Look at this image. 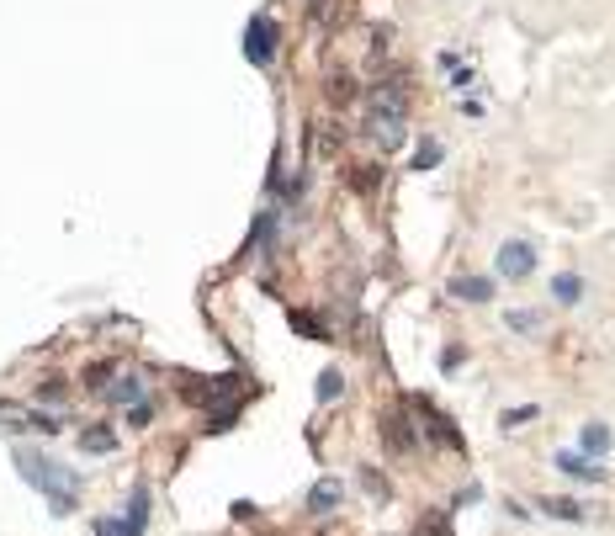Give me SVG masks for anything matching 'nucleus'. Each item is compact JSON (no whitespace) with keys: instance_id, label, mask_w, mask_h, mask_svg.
I'll list each match as a JSON object with an SVG mask.
<instances>
[{"instance_id":"nucleus-17","label":"nucleus","mask_w":615,"mask_h":536,"mask_svg":"<svg viewBox=\"0 0 615 536\" xmlns=\"http://www.w3.org/2000/svg\"><path fill=\"white\" fill-rule=\"evenodd\" d=\"M80 447H85V452H111L117 436H111L106 425H90V431H80Z\"/></svg>"},{"instance_id":"nucleus-18","label":"nucleus","mask_w":615,"mask_h":536,"mask_svg":"<svg viewBox=\"0 0 615 536\" xmlns=\"http://www.w3.org/2000/svg\"><path fill=\"white\" fill-rule=\"evenodd\" d=\"M584 452H589V457H605V452H611V431H605L600 420L584 425Z\"/></svg>"},{"instance_id":"nucleus-15","label":"nucleus","mask_w":615,"mask_h":536,"mask_svg":"<svg viewBox=\"0 0 615 536\" xmlns=\"http://www.w3.org/2000/svg\"><path fill=\"white\" fill-rule=\"evenodd\" d=\"M292 330H303L308 340H329V330H324V319H319V314H308V308H292Z\"/></svg>"},{"instance_id":"nucleus-10","label":"nucleus","mask_w":615,"mask_h":536,"mask_svg":"<svg viewBox=\"0 0 615 536\" xmlns=\"http://www.w3.org/2000/svg\"><path fill=\"white\" fill-rule=\"evenodd\" d=\"M557 468H563L568 478H589V484H600V478H605V468H595V462H589V457H579V452H563V457H557Z\"/></svg>"},{"instance_id":"nucleus-16","label":"nucleus","mask_w":615,"mask_h":536,"mask_svg":"<svg viewBox=\"0 0 615 536\" xmlns=\"http://www.w3.org/2000/svg\"><path fill=\"white\" fill-rule=\"evenodd\" d=\"M536 505H542L552 521H584V505H579V500H536Z\"/></svg>"},{"instance_id":"nucleus-4","label":"nucleus","mask_w":615,"mask_h":536,"mask_svg":"<svg viewBox=\"0 0 615 536\" xmlns=\"http://www.w3.org/2000/svg\"><path fill=\"white\" fill-rule=\"evenodd\" d=\"M271 53H276V27H271V16H255L250 32H244V58L250 64H271Z\"/></svg>"},{"instance_id":"nucleus-21","label":"nucleus","mask_w":615,"mask_h":536,"mask_svg":"<svg viewBox=\"0 0 615 536\" xmlns=\"http://www.w3.org/2000/svg\"><path fill=\"white\" fill-rule=\"evenodd\" d=\"M345 393V377L329 367V372H319V404H329V399H340Z\"/></svg>"},{"instance_id":"nucleus-14","label":"nucleus","mask_w":615,"mask_h":536,"mask_svg":"<svg viewBox=\"0 0 615 536\" xmlns=\"http://www.w3.org/2000/svg\"><path fill=\"white\" fill-rule=\"evenodd\" d=\"M552 298H557V303H579V298H584V282H579L573 271H563V276H552Z\"/></svg>"},{"instance_id":"nucleus-11","label":"nucleus","mask_w":615,"mask_h":536,"mask_svg":"<svg viewBox=\"0 0 615 536\" xmlns=\"http://www.w3.org/2000/svg\"><path fill=\"white\" fill-rule=\"evenodd\" d=\"M271 239H276V213L265 207V213L255 218V229H250V250H260V255H271Z\"/></svg>"},{"instance_id":"nucleus-26","label":"nucleus","mask_w":615,"mask_h":536,"mask_svg":"<svg viewBox=\"0 0 615 536\" xmlns=\"http://www.w3.org/2000/svg\"><path fill=\"white\" fill-rule=\"evenodd\" d=\"M361 489H366V494H382V500L393 494V489H388V478H382V473H372V468H361Z\"/></svg>"},{"instance_id":"nucleus-29","label":"nucleus","mask_w":615,"mask_h":536,"mask_svg":"<svg viewBox=\"0 0 615 536\" xmlns=\"http://www.w3.org/2000/svg\"><path fill=\"white\" fill-rule=\"evenodd\" d=\"M37 399H48V404H58V399H64V383H58V377H53V383H42V388H37Z\"/></svg>"},{"instance_id":"nucleus-2","label":"nucleus","mask_w":615,"mask_h":536,"mask_svg":"<svg viewBox=\"0 0 615 536\" xmlns=\"http://www.w3.org/2000/svg\"><path fill=\"white\" fill-rule=\"evenodd\" d=\"M409 409L419 415V431H425L435 447H446V452H467V436H462V431H457V425H451V420H446V415L425 399V393H414V399H409Z\"/></svg>"},{"instance_id":"nucleus-19","label":"nucleus","mask_w":615,"mask_h":536,"mask_svg":"<svg viewBox=\"0 0 615 536\" xmlns=\"http://www.w3.org/2000/svg\"><path fill=\"white\" fill-rule=\"evenodd\" d=\"M329 101H340V106H345V101H356V74H345V69H340V74H329Z\"/></svg>"},{"instance_id":"nucleus-8","label":"nucleus","mask_w":615,"mask_h":536,"mask_svg":"<svg viewBox=\"0 0 615 536\" xmlns=\"http://www.w3.org/2000/svg\"><path fill=\"white\" fill-rule=\"evenodd\" d=\"M451 298H462V303H488V298H494V282H488V276H457V282H451Z\"/></svg>"},{"instance_id":"nucleus-22","label":"nucleus","mask_w":615,"mask_h":536,"mask_svg":"<svg viewBox=\"0 0 615 536\" xmlns=\"http://www.w3.org/2000/svg\"><path fill=\"white\" fill-rule=\"evenodd\" d=\"M414 536H451V521H446L441 510H430V516H419V526H414Z\"/></svg>"},{"instance_id":"nucleus-7","label":"nucleus","mask_w":615,"mask_h":536,"mask_svg":"<svg viewBox=\"0 0 615 536\" xmlns=\"http://www.w3.org/2000/svg\"><path fill=\"white\" fill-rule=\"evenodd\" d=\"M340 505H345V484L340 478H319L308 489V516H334Z\"/></svg>"},{"instance_id":"nucleus-1","label":"nucleus","mask_w":615,"mask_h":536,"mask_svg":"<svg viewBox=\"0 0 615 536\" xmlns=\"http://www.w3.org/2000/svg\"><path fill=\"white\" fill-rule=\"evenodd\" d=\"M16 473H21L32 489L48 494L53 516H69V510H74V500H80V473L58 468L53 457H42V452H32V447H16Z\"/></svg>"},{"instance_id":"nucleus-28","label":"nucleus","mask_w":615,"mask_h":536,"mask_svg":"<svg viewBox=\"0 0 615 536\" xmlns=\"http://www.w3.org/2000/svg\"><path fill=\"white\" fill-rule=\"evenodd\" d=\"M106 372H111V367H106V361H96V367L85 372V388H106Z\"/></svg>"},{"instance_id":"nucleus-6","label":"nucleus","mask_w":615,"mask_h":536,"mask_svg":"<svg viewBox=\"0 0 615 536\" xmlns=\"http://www.w3.org/2000/svg\"><path fill=\"white\" fill-rule=\"evenodd\" d=\"M366 133H372L382 149H398V144H404V112L377 106V112H372V122H366Z\"/></svg>"},{"instance_id":"nucleus-32","label":"nucleus","mask_w":615,"mask_h":536,"mask_svg":"<svg viewBox=\"0 0 615 536\" xmlns=\"http://www.w3.org/2000/svg\"><path fill=\"white\" fill-rule=\"evenodd\" d=\"M478 500H483V489H478V484H467V489L457 494V505H478Z\"/></svg>"},{"instance_id":"nucleus-25","label":"nucleus","mask_w":615,"mask_h":536,"mask_svg":"<svg viewBox=\"0 0 615 536\" xmlns=\"http://www.w3.org/2000/svg\"><path fill=\"white\" fill-rule=\"evenodd\" d=\"M435 159H441V144H435V138H425V144H419V154H414V165H419V170H435Z\"/></svg>"},{"instance_id":"nucleus-24","label":"nucleus","mask_w":615,"mask_h":536,"mask_svg":"<svg viewBox=\"0 0 615 536\" xmlns=\"http://www.w3.org/2000/svg\"><path fill=\"white\" fill-rule=\"evenodd\" d=\"M536 420V404H520V409H504V431H520Z\"/></svg>"},{"instance_id":"nucleus-9","label":"nucleus","mask_w":615,"mask_h":536,"mask_svg":"<svg viewBox=\"0 0 615 536\" xmlns=\"http://www.w3.org/2000/svg\"><path fill=\"white\" fill-rule=\"evenodd\" d=\"M143 521H149V489L138 484V489H133V505H127V516H122V532L143 536Z\"/></svg>"},{"instance_id":"nucleus-12","label":"nucleus","mask_w":615,"mask_h":536,"mask_svg":"<svg viewBox=\"0 0 615 536\" xmlns=\"http://www.w3.org/2000/svg\"><path fill=\"white\" fill-rule=\"evenodd\" d=\"M106 399H111V404H127V409H133V404H143V383H138V377L127 372L122 383H111V388H106Z\"/></svg>"},{"instance_id":"nucleus-27","label":"nucleus","mask_w":615,"mask_h":536,"mask_svg":"<svg viewBox=\"0 0 615 536\" xmlns=\"http://www.w3.org/2000/svg\"><path fill=\"white\" fill-rule=\"evenodd\" d=\"M149 420H154V409H149V404H133V409H127V425H133V431H143Z\"/></svg>"},{"instance_id":"nucleus-13","label":"nucleus","mask_w":615,"mask_h":536,"mask_svg":"<svg viewBox=\"0 0 615 536\" xmlns=\"http://www.w3.org/2000/svg\"><path fill=\"white\" fill-rule=\"evenodd\" d=\"M350 186H356L361 197H372V191L382 186V165H350Z\"/></svg>"},{"instance_id":"nucleus-20","label":"nucleus","mask_w":615,"mask_h":536,"mask_svg":"<svg viewBox=\"0 0 615 536\" xmlns=\"http://www.w3.org/2000/svg\"><path fill=\"white\" fill-rule=\"evenodd\" d=\"M239 420V404H207V431H228Z\"/></svg>"},{"instance_id":"nucleus-30","label":"nucleus","mask_w":615,"mask_h":536,"mask_svg":"<svg viewBox=\"0 0 615 536\" xmlns=\"http://www.w3.org/2000/svg\"><path fill=\"white\" fill-rule=\"evenodd\" d=\"M441 367H446V372L462 367V346H446V351H441Z\"/></svg>"},{"instance_id":"nucleus-31","label":"nucleus","mask_w":615,"mask_h":536,"mask_svg":"<svg viewBox=\"0 0 615 536\" xmlns=\"http://www.w3.org/2000/svg\"><path fill=\"white\" fill-rule=\"evenodd\" d=\"M96 536H127V532H122V521L106 516V521H96Z\"/></svg>"},{"instance_id":"nucleus-5","label":"nucleus","mask_w":615,"mask_h":536,"mask_svg":"<svg viewBox=\"0 0 615 536\" xmlns=\"http://www.w3.org/2000/svg\"><path fill=\"white\" fill-rule=\"evenodd\" d=\"M531 271H536V250H531L526 239H510V245L499 250V276L520 282V276H531Z\"/></svg>"},{"instance_id":"nucleus-23","label":"nucleus","mask_w":615,"mask_h":536,"mask_svg":"<svg viewBox=\"0 0 615 536\" xmlns=\"http://www.w3.org/2000/svg\"><path fill=\"white\" fill-rule=\"evenodd\" d=\"M510 330H515V335H526V330H542V314H536V308H515V314H510Z\"/></svg>"},{"instance_id":"nucleus-3","label":"nucleus","mask_w":615,"mask_h":536,"mask_svg":"<svg viewBox=\"0 0 615 536\" xmlns=\"http://www.w3.org/2000/svg\"><path fill=\"white\" fill-rule=\"evenodd\" d=\"M377 431H382L388 452H398V457H409V452H414V420H409V415H398V409H382Z\"/></svg>"}]
</instances>
